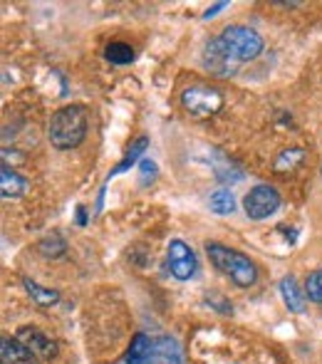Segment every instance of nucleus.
I'll list each match as a JSON object with an SVG mask.
<instances>
[{"instance_id":"5","label":"nucleus","mask_w":322,"mask_h":364,"mask_svg":"<svg viewBox=\"0 0 322 364\" xmlns=\"http://www.w3.org/2000/svg\"><path fill=\"white\" fill-rule=\"evenodd\" d=\"M181 105H183V109L193 117H211L223 107V95L216 90V87L193 85V87H186V90H183Z\"/></svg>"},{"instance_id":"2","label":"nucleus","mask_w":322,"mask_h":364,"mask_svg":"<svg viewBox=\"0 0 322 364\" xmlns=\"http://www.w3.org/2000/svg\"><path fill=\"white\" fill-rule=\"evenodd\" d=\"M87 109L82 105H68L63 109H58L50 119V129H48V136H50V144L55 149H75L85 141V134H87Z\"/></svg>"},{"instance_id":"6","label":"nucleus","mask_w":322,"mask_h":364,"mask_svg":"<svg viewBox=\"0 0 322 364\" xmlns=\"http://www.w3.org/2000/svg\"><path fill=\"white\" fill-rule=\"evenodd\" d=\"M280 206V193L273 186L258 183L255 188H250L243 198V211L250 220H263L273 216Z\"/></svg>"},{"instance_id":"3","label":"nucleus","mask_w":322,"mask_h":364,"mask_svg":"<svg viewBox=\"0 0 322 364\" xmlns=\"http://www.w3.org/2000/svg\"><path fill=\"white\" fill-rule=\"evenodd\" d=\"M208 260L221 270L223 275L233 280L238 288H250L258 280V268L248 255L238 253V250L228 248L223 243H206Z\"/></svg>"},{"instance_id":"19","label":"nucleus","mask_w":322,"mask_h":364,"mask_svg":"<svg viewBox=\"0 0 322 364\" xmlns=\"http://www.w3.org/2000/svg\"><path fill=\"white\" fill-rule=\"evenodd\" d=\"M305 292L313 302L322 305V268L308 275V283H305Z\"/></svg>"},{"instance_id":"12","label":"nucleus","mask_w":322,"mask_h":364,"mask_svg":"<svg viewBox=\"0 0 322 364\" xmlns=\"http://www.w3.org/2000/svg\"><path fill=\"white\" fill-rule=\"evenodd\" d=\"M0 355H3V364H30V362H33V352H30L28 347L18 340V337H15V340L3 337Z\"/></svg>"},{"instance_id":"20","label":"nucleus","mask_w":322,"mask_h":364,"mask_svg":"<svg viewBox=\"0 0 322 364\" xmlns=\"http://www.w3.org/2000/svg\"><path fill=\"white\" fill-rule=\"evenodd\" d=\"M139 166H141V183H146V178H154L156 176V164L154 161L144 159V161H141Z\"/></svg>"},{"instance_id":"1","label":"nucleus","mask_w":322,"mask_h":364,"mask_svg":"<svg viewBox=\"0 0 322 364\" xmlns=\"http://www.w3.org/2000/svg\"><path fill=\"white\" fill-rule=\"evenodd\" d=\"M183 350L178 340L168 335L149 337V335H136L132 340L129 350H127V364H181Z\"/></svg>"},{"instance_id":"17","label":"nucleus","mask_w":322,"mask_h":364,"mask_svg":"<svg viewBox=\"0 0 322 364\" xmlns=\"http://www.w3.org/2000/svg\"><path fill=\"white\" fill-rule=\"evenodd\" d=\"M38 248H40V253L48 255V258H58V255L65 253V248H68V245H65V240L60 238L58 233H53V235H48V238L40 240Z\"/></svg>"},{"instance_id":"15","label":"nucleus","mask_w":322,"mask_h":364,"mask_svg":"<svg viewBox=\"0 0 322 364\" xmlns=\"http://www.w3.org/2000/svg\"><path fill=\"white\" fill-rule=\"evenodd\" d=\"M104 58L112 65H129L134 60V48L127 43H109L104 50Z\"/></svg>"},{"instance_id":"11","label":"nucleus","mask_w":322,"mask_h":364,"mask_svg":"<svg viewBox=\"0 0 322 364\" xmlns=\"http://www.w3.org/2000/svg\"><path fill=\"white\" fill-rule=\"evenodd\" d=\"M280 295H283L285 305H288L295 315H300V312L305 310V292H303V288H300L298 280H295L293 275H288V278L280 280Z\"/></svg>"},{"instance_id":"9","label":"nucleus","mask_w":322,"mask_h":364,"mask_svg":"<svg viewBox=\"0 0 322 364\" xmlns=\"http://www.w3.org/2000/svg\"><path fill=\"white\" fill-rule=\"evenodd\" d=\"M18 340L33 352V357H40V360H50V357L58 355L55 342L48 335H43L40 330H35V327H23L18 332Z\"/></svg>"},{"instance_id":"16","label":"nucleus","mask_w":322,"mask_h":364,"mask_svg":"<svg viewBox=\"0 0 322 364\" xmlns=\"http://www.w3.org/2000/svg\"><path fill=\"white\" fill-rule=\"evenodd\" d=\"M305 159V151L303 149H288V151H283L278 159H275V171H290V168H295L300 161Z\"/></svg>"},{"instance_id":"14","label":"nucleus","mask_w":322,"mask_h":364,"mask_svg":"<svg viewBox=\"0 0 322 364\" xmlns=\"http://www.w3.org/2000/svg\"><path fill=\"white\" fill-rule=\"evenodd\" d=\"M25 290H28L30 297H33V300L38 302V305H43V307H50V305H55V302L60 300L58 290L43 288V285H38L35 280H30V278H25Z\"/></svg>"},{"instance_id":"8","label":"nucleus","mask_w":322,"mask_h":364,"mask_svg":"<svg viewBox=\"0 0 322 364\" xmlns=\"http://www.w3.org/2000/svg\"><path fill=\"white\" fill-rule=\"evenodd\" d=\"M201 63H203V68L208 70L211 75H216V77H228V75H233L238 70V60L231 55V50L223 45V40L221 38H216V40H211V43L206 45V50H203V58H201Z\"/></svg>"},{"instance_id":"18","label":"nucleus","mask_w":322,"mask_h":364,"mask_svg":"<svg viewBox=\"0 0 322 364\" xmlns=\"http://www.w3.org/2000/svg\"><path fill=\"white\" fill-rule=\"evenodd\" d=\"M146 144H149V139H146V136H141V139H136V144H132V146H129V154H127V156H124V161H122V164H117L114 173L127 171V168H129L132 164H134L136 159L141 156V151H144V149H146Z\"/></svg>"},{"instance_id":"7","label":"nucleus","mask_w":322,"mask_h":364,"mask_svg":"<svg viewBox=\"0 0 322 364\" xmlns=\"http://www.w3.org/2000/svg\"><path fill=\"white\" fill-rule=\"evenodd\" d=\"M166 268L176 280H191L198 268L196 253L191 250V245L183 243V240H178V238L171 240V243H168V250H166Z\"/></svg>"},{"instance_id":"10","label":"nucleus","mask_w":322,"mask_h":364,"mask_svg":"<svg viewBox=\"0 0 322 364\" xmlns=\"http://www.w3.org/2000/svg\"><path fill=\"white\" fill-rule=\"evenodd\" d=\"M25 188H28V178H23L18 171L3 164V168H0V193H3V198L23 196Z\"/></svg>"},{"instance_id":"13","label":"nucleus","mask_w":322,"mask_h":364,"mask_svg":"<svg viewBox=\"0 0 322 364\" xmlns=\"http://www.w3.org/2000/svg\"><path fill=\"white\" fill-rule=\"evenodd\" d=\"M208 208L218 216H226V213L236 211V198L228 188H216V191L208 196Z\"/></svg>"},{"instance_id":"21","label":"nucleus","mask_w":322,"mask_h":364,"mask_svg":"<svg viewBox=\"0 0 322 364\" xmlns=\"http://www.w3.org/2000/svg\"><path fill=\"white\" fill-rule=\"evenodd\" d=\"M221 8H226V3H218V5H213L211 10H206V13H203V18H211V15H216Z\"/></svg>"},{"instance_id":"4","label":"nucleus","mask_w":322,"mask_h":364,"mask_svg":"<svg viewBox=\"0 0 322 364\" xmlns=\"http://www.w3.org/2000/svg\"><path fill=\"white\" fill-rule=\"evenodd\" d=\"M221 40H223V45L231 50V55L238 63L255 60L263 53V38H260L255 30L243 28V25H228L221 33Z\"/></svg>"}]
</instances>
